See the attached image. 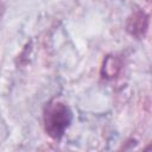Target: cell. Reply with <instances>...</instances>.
Wrapping results in <instances>:
<instances>
[{
    "mask_svg": "<svg viewBox=\"0 0 152 152\" xmlns=\"http://www.w3.org/2000/svg\"><path fill=\"white\" fill-rule=\"evenodd\" d=\"M72 120L74 113L66 103L59 100H51L45 104L43 110V126L45 133L51 139H62L71 126Z\"/></svg>",
    "mask_w": 152,
    "mask_h": 152,
    "instance_id": "obj_1",
    "label": "cell"
},
{
    "mask_svg": "<svg viewBox=\"0 0 152 152\" xmlns=\"http://www.w3.org/2000/svg\"><path fill=\"white\" fill-rule=\"evenodd\" d=\"M148 25H150L148 14L142 10H135L128 15L125 28L131 37L135 39H141L146 34L148 30Z\"/></svg>",
    "mask_w": 152,
    "mask_h": 152,
    "instance_id": "obj_2",
    "label": "cell"
},
{
    "mask_svg": "<svg viewBox=\"0 0 152 152\" xmlns=\"http://www.w3.org/2000/svg\"><path fill=\"white\" fill-rule=\"evenodd\" d=\"M121 68H122L121 58L118 57L116 55H108L103 59L101 66V76L106 80H113L119 75Z\"/></svg>",
    "mask_w": 152,
    "mask_h": 152,
    "instance_id": "obj_3",
    "label": "cell"
}]
</instances>
